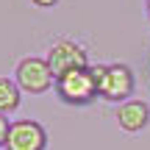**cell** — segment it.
I'll use <instances>...</instances> for the list:
<instances>
[{"label": "cell", "instance_id": "52a82bcc", "mask_svg": "<svg viewBox=\"0 0 150 150\" xmlns=\"http://www.w3.org/2000/svg\"><path fill=\"white\" fill-rule=\"evenodd\" d=\"M20 97H22V89L17 86L14 78H6L0 75V114H14L20 108Z\"/></svg>", "mask_w": 150, "mask_h": 150}, {"label": "cell", "instance_id": "7a4b0ae2", "mask_svg": "<svg viewBox=\"0 0 150 150\" xmlns=\"http://www.w3.org/2000/svg\"><path fill=\"white\" fill-rule=\"evenodd\" d=\"M92 70L97 75V83H100V97L108 103H125L131 100L136 89V78L134 70L122 61H114V64H92Z\"/></svg>", "mask_w": 150, "mask_h": 150}, {"label": "cell", "instance_id": "8992f818", "mask_svg": "<svg viewBox=\"0 0 150 150\" xmlns=\"http://www.w3.org/2000/svg\"><path fill=\"white\" fill-rule=\"evenodd\" d=\"M117 125L125 134H142L150 125V106L139 97H131V100L120 103L117 106Z\"/></svg>", "mask_w": 150, "mask_h": 150}, {"label": "cell", "instance_id": "5b68a950", "mask_svg": "<svg viewBox=\"0 0 150 150\" xmlns=\"http://www.w3.org/2000/svg\"><path fill=\"white\" fill-rule=\"evenodd\" d=\"M6 150H47L45 125L39 120H17V122H11Z\"/></svg>", "mask_w": 150, "mask_h": 150}, {"label": "cell", "instance_id": "9c48e42d", "mask_svg": "<svg viewBox=\"0 0 150 150\" xmlns=\"http://www.w3.org/2000/svg\"><path fill=\"white\" fill-rule=\"evenodd\" d=\"M36 8H53V6H59V0H31Z\"/></svg>", "mask_w": 150, "mask_h": 150}, {"label": "cell", "instance_id": "277c9868", "mask_svg": "<svg viewBox=\"0 0 150 150\" xmlns=\"http://www.w3.org/2000/svg\"><path fill=\"white\" fill-rule=\"evenodd\" d=\"M45 59H47V64H50V70H53L56 78L70 72V70H78V67H89V53H86V47L81 42H75V39H70V36H61V39H56V42H50Z\"/></svg>", "mask_w": 150, "mask_h": 150}, {"label": "cell", "instance_id": "30bf717a", "mask_svg": "<svg viewBox=\"0 0 150 150\" xmlns=\"http://www.w3.org/2000/svg\"><path fill=\"white\" fill-rule=\"evenodd\" d=\"M145 14H147V25H150V0H145Z\"/></svg>", "mask_w": 150, "mask_h": 150}, {"label": "cell", "instance_id": "ba28073f", "mask_svg": "<svg viewBox=\"0 0 150 150\" xmlns=\"http://www.w3.org/2000/svg\"><path fill=\"white\" fill-rule=\"evenodd\" d=\"M8 134H11V122H8V117H6V114H0V150H6Z\"/></svg>", "mask_w": 150, "mask_h": 150}, {"label": "cell", "instance_id": "3957f363", "mask_svg": "<svg viewBox=\"0 0 150 150\" xmlns=\"http://www.w3.org/2000/svg\"><path fill=\"white\" fill-rule=\"evenodd\" d=\"M14 81L28 95H45V92H50L56 86V75L50 70L47 59H39V56H25V59L17 61Z\"/></svg>", "mask_w": 150, "mask_h": 150}, {"label": "cell", "instance_id": "6da1fadb", "mask_svg": "<svg viewBox=\"0 0 150 150\" xmlns=\"http://www.w3.org/2000/svg\"><path fill=\"white\" fill-rule=\"evenodd\" d=\"M53 89H56V97L64 106H92L100 97V83H97V75L92 70V64L59 75Z\"/></svg>", "mask_w": 150, "mask_h": 150}]
</instances>
